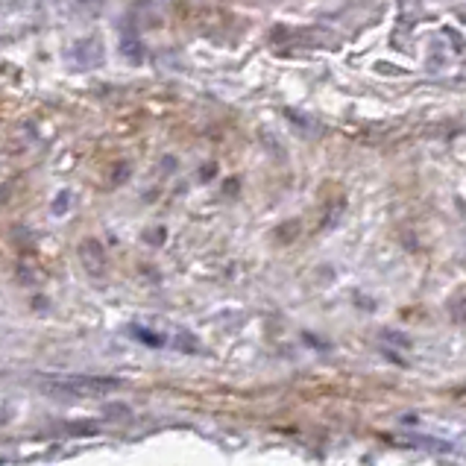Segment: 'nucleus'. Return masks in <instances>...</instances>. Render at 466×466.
<instances>
[{
	"mask_svg": "<svg viewBox=\"0 0 466 466\" xmlns=\"http://www.w3.org/2000/svg\"><path fill=\"white\" fill-rule=\"evenodd\" d=\"M124 388L120 379L111 376H59L53 381H42V390L50 397L62 399H94V397H109Z\"/></svg>",
	"mask_w": 466,
	"mask_h": 466,
	"instance_id": "1",
	"label": "nucleus"
}]
</instances>
